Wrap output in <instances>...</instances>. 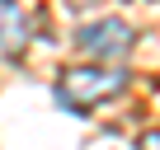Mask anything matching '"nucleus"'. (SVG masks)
<instances>
[{"label": "nucleus", "mask_w": 160, "mask_h": 150, "mask_svg": "<svg viewBox=\"0 0 160 150\" xmlns=\"http://www.w3.org/2000/svg\"><path fill=\"white\" fill-rule=\"evenodd\" d=\"M127 89V70L122 66H66L57 75V103L75 117H94L104 103H113Z\"/></svg>", "instance_id": "obj_1"}, {"label": "nucleus", "mask_w": 160, "mask_h": 150, "mask_svg": "<svg viewBox=\"0 0 160 150\" xmlns=\"http://www.w3.org/2000/svg\"><path fill=\"white\" fill-rule=\"evenodd\" d=\"M137 150H160V127L141 131V136H137Z\"/></svg>", "instance_id": "obj_4"}, {"label": "nucleus", "mask_w": 160, "mask_h": 150, "mask_svg": "<svg viewBox=\"0 0 160 150\" xmlns=\"http://www.w3.org/2000/svg\"><path fill=\"white\" fill-rule=\"evenodd\" d=\"M99 0H66V10H94Z\"/></svg>", "instance_id": "obj_5"}, {"label": "nucleus", "mask_w": 160, "mask_h": 150, "mask_svg": "<svg viewBox=\"0 0 160 150\" xmlns=\"http://www.w3.org/2000/svg\"><path fill=\"white\" fill-rule=\"evenodd\" d=\"M28 47V14L19 0H0V56H19Z\"/></svg>", "instance_id": "obj_3"}, {"label": "nucleus", "mask_w": 160, "mask_h": 150, "mask_svg": "<svg viewBox=\"0 0 160 150\" xmlns=\"http://www.w3.org/2000/svg\"><path fill=\"white\" fill-rule=\"evenodd\" d=\"M71 47H75L80 56L99 61V66H118V61L137 47V33H132V24H122V19H94V24H80V28L71 33Z\"/></svg>", "instance_id": "obj_2"}]
</instances>
